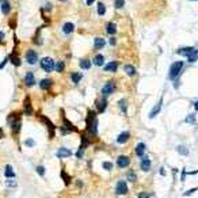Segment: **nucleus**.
<instances>
[{"label":"nucleus","instance_id":"obj_1","mask_svg":"<svg viewBox=\"0 0 198 198\" xmlns=\"http://www.w3.org/2000/svg\"><path fill=\"white\" fill-rule=\"evenodd\" d=\"M85 132L88 136L96 137L98 134V118H96V113L92 110L87 111V118H85Z\"/></svg>","mask_w":198,"mask_h":198},{"label":"nucleus","instance_id":"obj_2","mask_svg":"<svg viewBox=\"0 0 198 198\" xmlns=\"http://www.w3.org/2000/svg\"><path fill=\"white\" fill-rule=\"evenodd\" d=\"M183 68H185L183 61H174L170 67V71H168V79L171 81L178 80L179 76H181V72L183 71Z\"/></svg>","mask_w":198,"mask_h":198},{"label":"nucleus","instance_id":"obj_3","mask_svg":"<svg viewBox=\"0 0 198 198\" xmlns=\"http://www.w3.org/2000/svg\"><path fill=\"white\" fill-rule=\"evenodd\" d=\"M54 65H56V62H54V60L52 58V57H42V58L39 60L41 69H44L45 72H48V73L53 72V71H54Z\"/></svg>","mask_w":198,"mask_h":198},{"label":"nucleus","instance_id":"obj_4","mask_svg":"<svg viewBox=\"0 0 198 198\" xmlns=\"http://www.w3.org/2000/svg\"><path fill=\"white\" fill-rule=\"evenodd\" d=\"M115 88H117V85H115L114 80H109L106 84L102 87V90H100V92H102L103 96H110L111 94H114Z\"/></svg>","mask_w":198,"mask_h":198},{"label":"nucleus","instance_id":"obj_5","mask_svg":"<svg viewBox=\"0 0 198 198\" xmlns=\"http://www.w3.org/2000/svg\"><path fill=\"white\" fill-rule=\"evenodd\" d=\"M107 104H109V102H107V96H100V98L96 99V102H95V106H96V113H99V114H102L106 111L107 109Z\"/></svg>","mask_w":198,"mask_h":198},{"label":"nucleus","instance_id":"obj_6","mask_svg":"<svg viewBox=\"0 0 198 198\" xmlns=\"http://www.w3.org/2000/svg\"><path fill=\"white\" fill-rule=\"evenodd\" d=\"M8 61L12 64L14 67H21V64H22V60H21V56H19V53H18V49H16V45H15V48H14V50L10 53V56H8Z\"/></svg>","mask_w":198,"mask_h":198},{"label":"nucleus","instance_id":"obj_7","mask_svg":"<svg viewBox=\"0 0 198 198\" xmlns=\"http://www.w3.org/2000/svg\"><path fill=\"white\" fill-rule=\"evenodd\" d=\"M39 118H41V121H42V124H45V125L48 126V130H49V139L52 140V139L54 137V134H56V125H54L48 117L39 115Z\"/></svg>","mask_w":198,"mask_h":198},{"label":"nucleus","instance_id":"obj_8","mask_svg":"<svg viewBox=\"0 0 198 198\" xmlns=\"http://www.w3.org/2000/svg\"><path fill=\"white\" fill-rule=\"evenodd\" d=\"M10 125H11V134H14V136H18V134H19V132H21V129H22L21 117L12 119V121L10 122Z\"/></svg>","mask_w":198,"mask_h":198},{"label":"nucleus","instance_id":"obj_9","mask_svg":"<svg viewBox=\"0 0 198 198\" xmlns=\"http://www.w3.org/2000/svg\"><path fill=\"white\" fill-rule=\"evenodd\" d=\"M23 113L26 115H33V114H34V107H33L31 99H30L29 95H26L25 99H23Z\"/></svg>","mask_w":198,"mask_h":198},{"label":"nucleus","instance_id":"obj_10","mask_svg":"<svg viewBox=\"0 0 198 198\" xmlns=\"http://www.w3.org/2000/svg\"><path fill=\"white\" fill-rule=\"evenodd\" d=\"M26 61H27L29 65H34L38 61V53L34 49H29L26 52Z\"/></svg>","mask_w":198,"mask_h":198},{"label":"nucleus","instance_id":"obj_11","mask_svg":"<svg viewBox=\"0 0 198 198\" xmlns=\"http://www.w3.org/2000/svg\"><path fill=\"white\" fill-rule=\"evenodd\" d=\"M129 189H128V185H126L125 181H118L117 182V186H115V194L117 196H125L128 194Z\"/></svg>","mask_w":198,"mask_h":198},{"label":"nucleus","instance_id":"obj_12","mask_svg":"<svg viewBox=\"0 0 198 198\" xmlns=\"http://www.w3.org/2000/svg\"><path fill=\"white\" fill-rule=\"evenodd\" d=\"M162 107H163V98H160V99H159V102L156 103L154 107H152V110H151V113H149L148 117L151 118V119H152V118H155L156 115H158L160 111H162Z\"/></svg>","mask_w":198,"mask_h":198},{"label":"nucleus","instance_id":"obj_13","mask_svg":"<svg viewBox=\"0 0 198 198\" xmlns=\"http://www.w3.org/2000/svg\"><path fill=\"white\" fill-rule=\"evenodd\" d=\"M61 118H62V124H64V126H65L67 129H69L71 132H75V133H77V132H79V129H77L76 126H75V125L72 124V122H71L69 119H68V118H67L65 115H64V111H62V110H61Z\"/></svg>","mask_w":198,"mask_h":198},{"label":"nucleus","instance_id":"obj_14","mask_svg":"<svg viewBox=\"0 0 198 198\" xmlns=\"http://www.w3.org/2000/svg\"><path fill=\"white\" fill-rule=\"evenodd\" d=\"M197 46H183V48H179V49L177 50V53L179 56H182V57H186L187 58L190 54H191V52L196 49Z\"/></svg>","mask_w":198,"mask_h":198},{"label":"nucleus","instance_id":"obj_15","mask_svg":"<svg viewBox=\"0 0 198 198\" xmlns=\"http://www.w3.org/2000/svg\"><path fill=\"white\" fill-rule=\"evenodd\" d=\"M23 83L25 85H27V87H34L35 85V76L33 72H27L23 79Z\"/></svg>","mask_w":198,"mask_h":198},{"label":"nucleus","instance_id":"obj_16","mask_svg":"<svg viewBox=\"0 0 198 198\" xmlns=\"http://www.w3.org/2000/svg\"><path fill=\"white\" fill-rule=\"evenodd\" d=\"M129 164H130V159L128 158V156H125V155L118 156L117 166L119 167V168H126V167H129Z\"/></svg>","mask_w":198,"mask_h":198},{"label":"nucleus","instance_id":"obj_17","mask_svg":"<svg viewBox=\"0 0 198 198\" xmlns=\"http://www.w3.org/2000/svg\"><path fill=\"white\" fill-rule=\"evenodd\" d=\"M140 168L144 171V173H147L151 168V160H149L148 156H141V162H140Z\"/></svg>","mask_w":198,"mask_h":198},{"label":"nucleus","instance_id":"obj_18","mask_svg":"<svg viewBox=\"0 0 198 198\" xmlns=\"http://www.w3.org/2000/svg\"><path fill=\"white\" fill-rule=\"evenodd\" d=\"M118 67H119V61H110L103 67V71L104 72H117Z\"/></svg>","mask_w":198,"mask_h":198},{"label":"nucleus","instance_id":"obj_19","mask_svg":"<svg viewBox=\"0 0 198 198\" xmlns=\"http://www.w3.org/2000/svg\"><path fill=\"white\" fill-rule=\"evenodd\" d=\"M56 156H57L58 159H67L69 158V156H72V151L68 148H60L57 152H56Z\"/></svg>","mask_w":198,"mask_h":198},{"label":"nucleus","instance_id":"obj_20","mask_svg":"<svg viewBox=\"0 0 198 198\" xmlns=\"http://www.w3.org/2000/svg\"><path fill=\"white\" fill-rule=\"evenodd\" d=\"M106 33L109 34V37H113L117 34V25L114 22H107L106 23Z\"/></svg>","mask_w":198,"mask_h":198},{"label":"nucleus","instance_id":"obj_21","mask_svg":"<svg viewBox=\"0 0 198 198\" xmlns=\"http://www.w3.org/2000/svg\"><path fill=\"white\" fill-rule=\"evenodd\" d=\"M0 11H2L3 15H8L11 12V4L8 0H2V3H0Z\"/></svg>","mask_w":198,"mask_h":198},{"label":"nucleus","instance_id":"obj_22","mask_svg":"<svg viewBox=\"0 0 198 198\" xmlns=\"http://www.w3.org/2000/svg\"><path fill=\"white\" fill-rule=\"evenodd\" d=\"M104 46H106V41H104V38H102V37H95V39H94V48L95 49L102 50Z\"/></svg>","mask_w":198,"mask_h":198},{"label":"nucleus","instance_id":"obj_23","mask_svg":"<svg viewBox=\"0 0 198 198\" xmlns=\"http://www.w3.org/2000/svg\"><path fill=\"white\" fill-rule=\"evenodd\" d=\"M130 139V133L129 132H121L117 137V143L118 144H126Z\"/></svg>","mask_w":198,"mask_h":198},{"label":"nucleus","instance_id":"obj_24","mask_svg":"<svg viewBox=\"0 0 198 198\" xmlns=\"http://www.w3.org/2000/svg\"><path fill=\"white\" fill-rule=\"evenodd\" d=\"M52 85H53V80H50V79H42L39 81V88L41 90H44V91H48V90H50L52 88Z\"/></svg>","mask_w":198,"mask_h":198},{"label":"nucleus","instance_id":"obj_25","mask_svg":"<svg viewBox=\"0 0 198 198\" xmlns=\"http://www.w3.org/2000/svg\"><path fill=\"white\" fill-rule=\"evenodd\" d=\"M75 31V25L72 23V22H65L64 26H62V33L67 35L72 34V33Z\"/></svg>","mask_w":198,"mask_h":198},{"label":"nucleus","instance_id":"obj_26","mask_svg":"<svg viewBox=\"0 0 198 198\" xmlns=\"http://www.w3.org/2000/svg\"><path fill=\"white\" fill-rule=\"evenodd\" d=\"M91 65H92V62H91V60H90L88 57H84V58L79 60V67L81 69H90V68H91Z\"/></svg>","mask_w":198,"mask_h":198},{"label":"nucleus","instance_id":"obj_27","mask_svg":"<svg viewBox=\"0 0 198 198\" xmlns=\"http://www.w3.org/2000/svg\"><path fill=\"white\" fill-rule=\"evenodd\" d=\"M145 149H147V147H145V144L144 143H139L136 145V149H134V152H136V155L137 156H144L145 155Z\"/></svg>","mask_w":198,"mask_h":198},{"label":"nucleus","instance_id":"obj_28","mask_svg":"<svg viewBox=\"0 0 198 198\" xmlns=\"http://www.w3.org/2000/svg\"><path fill=\"white\" fill-rule=\"evenodd\" d=\"M92 62H94L95 67H102L104 64V56L103 54H96L94 56V60H92Z\"/></svg>","mask_w":198,"mask_h":198},{"label":"nucleus","instance_id":"obj_29","mask_svg":"<svg viewBox=\"0 0 198 198\" xmlns=\"http://www.w3.org/2000/svg\"><path fill=\"white\" fill-rule=\"evenodd\" d=\"M124 71H125V73L128 75L129 77H132V76L136 75V68H134V65H132V64H126L124 67Z\"/></svg>","mask_w":198,"mask_h":198},{"label":"nucleus","instance_id":"obj_30","mask_svg":"<svg viewBox=\"0 0 198 198\" xmlns=\"http://www.w3.org/2000/svg\"><path fill=\"white\" fill-rule=\"evenodd\" d=\"M96 11H98L99 16H103V15L106 14V6H104V3L98 2V4H96Z\"/></svg>","mask_w":198,"mask_h":198},{"label":"nucleus","instance_id":"obj_31","mask_svg":"<svg viewBox=\"0 0 198 198\" xmlns=\"http://www.w3.org/2000/svg\"><path fill=\"white\" fill-rule=\"evenodd\" d=\"M81 77H83V75H81V73H79V72H72V73H71V80H72L75 84L80 83Z\"/></svg>","mask_w":198,"mask_h":198},{"label":"nucleus","instance_id":"obj_32","mask_svg":"<svg viewBox=\"0 0 198 198\" xmlns=\"http://www.w3.org/2000/svg\"><path fill=\"white\" fill-rule=\"evenodd\" d=\"M186 60H187L189 62H196V61H198V48H196V49L191 52V54H190Z\"/></svg>","mask_w":198,"mask_h":198},{"label":"nucleus","instance_id":"obj_33","mask_svg":"<svg viewBox=\"0 0 198 198\" xmlns=\"http://www.w3.org/2000/svg\"><path fill=\"white\" fill-rule=\"evenodd\" d=\"M118 106H119V110H121L124 114L128 113V103H126V99L118 100Z\"/></svg>","mask_w":198,"mask_h":198},{"label":"nucleus","instance_id":"obj_34","mask_svg":"<svg viewBox=\"0 0 198 198\" xmlns=\"http://www.w3.org/2000/svg\"><path fill=\"white\" fill-rule=\"evenodd\" d=\"M64 69H65V62L64 61H57V62H56V65H54L56 72L61 73V72H64Z\"/></svg>","mask_w":198,"mask_h":198},{"label":"nucleus","instance_id":"obj_35","mask_svg":"<svg viewBox=\"0 0 198 198\" xmlns=\"http://www.w3.org/2000/svg\"><path fill=\"white\" fill-rule=\"evenodd\" d=\"M177 151H178V154L179 155H182V156H187L189 155V149L186 145H178L177 147Z\"/></svg>","mask_w":198,"mask_h":198},{"label":"nucleus","instance_id":"obj_36","mask_svg":"<svg viewBox=\"0 0 198 198\" xmlns=\"http://www.w3.org/2000/svg\"><path fill=\"white\" fill-rule=\"evenodd\" d=\"M4 175H6L7 178H14V177H15V173H14L12 166L7 164V166H6V173H4Z\"/></svg>","mask_w":198,"mask_h":198},{"label":"nucleus","instance_id":"obj_37","mask_svg":"<svg viewBox=\"0 0 198 198\" xmlns=\"http://www.w3.org/2000/svg\"><path fill=\"white\" fill-rule=\"evenodd\" d=\"M61 178H62V181H64L65 185H69L71 183V177L65 173V170H61Z\"/></svg>","mask_w":198,"mask_h":198},{"label":"nucleus","instance_id":"obj_38","mask_svg":"<svg viewBox=\"0 0 198 198\" xmlns=\"http://www.w3.org/2000/svg\"><path fill=\"white\" fill-rule=\"evenodd\" d=\"M125 6V0H114V8L115 10H121Z\"/></svg>","mask_w":198,"mask_h":198},{"label":"nucleus","instance_id":"obj_39","mask_svg":"<svg viewBox=\"0 0 198 198\" xmlns=\"http://www.w3.org/2000/svg\"><path fill=\"white\" fill-rule=\"evenodd\" d=\"M185 122H187V124H196V114H189L186 117Z\"/></svg>","mask_w":198,"mask_h":198},{"label":"nucleus","instance_id":"obj_40","mask_svg":"<svg viewBox=\"0 0 198 198\" xmlns=\"http://www.w3.org/2000/svg\"><path fill=\"white\" fill-rule=\"evenodd\" d=\"M126 178H128V181H130V182H136L137 181V177H136V174H134L133 171H129V173L126 174Z\"/></svg>","mask_w":198,"mask_h":198},{"label":"nucleus","instance_id":"obj_41","mask_svg":"<svg viewBox=\"0 0 198 198\" xmlns=\"http://www.w3.org/2000/svg\"><path fill=\"white\" fill-rule=\"evenodd\" d=\"M102 167H103V170H106V171H111L113 170V163L111 162H103Z\"/></svg>","mask_w":198,"mask_h":198},{"label":"nucleus","instance_id":"obj_42","mask_svg":"<svg viewBox=\"0 0 198 198\" xmlns=\"http://www.w3.org/2000/svg\"><path fill=\"white\" fill-rule=\"evenodd\" d=\"M37 173H38V175H41V177H44L45 173H46V170H45L44 166H38L37 167Z\"/></svg>","mask_w":198,"mask_h":198},{"label":"nucleus","instance_id":"obj_43","mask_svg":"<svg viewBox=\"0 0 198 198\" xmlns=\"http://www.w3.org/2000/svg\"><path fill=\"white\" fill-rule=\"evenodd\" d=\"M25 145H27V147H34L35 145V141L33 140V139H27L25 141Z\"/></svg>","mask_w":198,"mask_h":198},{"label":"nucleus","instance_id":"obj_44","mask_svg":"<svg viewBox=\"0 0 198 198\" xmlns=\"http://www.w3.org/2000/svg\"><path fill=\"white\" fill-rule=\"evenodd\" d=\"M151 196H152L151 193L143 191V193H140V194H139V198H151Z\"/></svg>","mask_w":198,"mask_h":198},{"label":"nucleus","instance_id":"obj_45","mask_svg":"<svg viewBox=\"0 0 198 198\" xmlns=\"http://www.w3.org/2000/svg\"><path fill=\"white\" fill-rule=\"evenodd\" d=\"M196 191H198V187H194V189H190V190H187V191H185V196H191V194L196 193Z\"/></svg>","mask_w":198,"mask_h":198},{"label":"nucleus","instance_id":"obj_46","mask_svg":"<svg viewBox=\"0 0 198 198\" xmlns=\"http://www.w3.org/2000/svg\"><path fill=\"white\" fill-rule=\"evenodd\" d=\"M7 62H8V57H6L4 60H3V61L2 62H0V69H3V68H4V67H6V64H7Z\"/></svg>","mask_w":198,"mask_h":198},{"label":"nucleus","instance_id":"obj_47","mask_svg":"<svg viewBox=\"0 0 198 198\" xmlns=\"http://www.w3.org/2000/svg\"><path fill=\"white\" fill-rule=\"evenodd\" d=\"M186 175H187V173H186V168H183V170H182V177H181V181H182V182H185Z\"/></svg>","mask_w":198,"mask_h":198},{"label":"nucleus","instance_id":"obj_48","mask_svg":"<svg viewBox=\"0 0 198 198\" xmlns=\"http://www.w3.org/2000/svg\"><path fill=\"white\" fill-rule=\"evenodd\" d=\"M109 42H110V45H111V46H115V38H114V35H113V37H110Z\"/></svg>","mask_w":198,"mask_h":198},{"label":"nucleus","instance_id":"obj_49","mask_svg":"<svg viewBox=\"0 0 198 198\" xmlns=\"http://www.w3.org/2000/svg\"><path fill=\"white\" fill-rule=\"evenodd\" d=\"M95 2H96V0H85V4H87V6H91V4H94Z\"/></svg>","mask_w":198,"mask_h":198},{"label":"nucleus","instance_id":"obj_50","mask_svg":"<svg viewBox=\"0 0 198 198\" xmlns=\"http://www.w3.org/2000/svg\"><path fill=\"white\" fill-rule=\"evenodd\" d=\"M15 26H16V25H15V21L11 19V21H10V27H11V29H15Z\"/></svg>","mask_w":198,"mask_h":198},{"label":"nucleus","instance_id":"obj_51","mask_svg":"<svg viewBox=\"0 0 198 198\" xmlns=\"http://www.w3.org/2000/svg\"><path fill=\"white\" fill-rule=\"evenodd\" d=\"M4 35H6L4 33H3V31H0V42H2V41L4 39Z\"/></svg>","mask_w":198,"mask_h":198},{"label":"nucleus","instance_id":"obj_52","mask_svg":"<svg viewBox=\"0 0 198 198\" xmlns=\"http://www.w3.org/2000/svg\"><path fill=\"white\" fill-rule=\"evenodd\" d=\"M3 137H4V132H3V129L0 128V140H2Z\"/></svg>","mask_w":198,"mask_h":198},{"label":"nucleus","instance_id":"obj_53","mask_svg":"<svg viewBox=\"0 0 198 198\" xmlns=\"http://www.w3.org/2000/svg\"><path fill=\"white\" fill-rule=\"evenodd\" d=\"M160 175H163V177H164V175H166V170H164L163 167H162V168H160Z\"/></svg>","mask_w":198,"mask_h":198},{"label":"nucleus","instance_id":"obj_54","mask_svg":"<svg viewBox=\"0 0 198 198\" xmlns=\"http://www.w3.org/2000/svg\"><path fill=\"white\" fill-rule=\"evenodd\" d=\"M7 186H16L15 182H7Z\"/></svg>","mask_w":198,"mask_h":198},{"label":"nucleus","instance_id":"obj_55","mask_svg":"<svg viewBox=\"0 0 198 198\" xmlns=\"http://www.w3.org/2000/svg\"><path fill=\"white\" fill-rule=\"evenodd\" d=\"M194 109H196V111H198V100L194 103Z\"/></svg>","mask_w":198,"mask_h":198},{"label":"nucleus","instance_id":"obj_56","mask_svg":"<svg viewBox=\"0 0 198 198\" xmlns=\"http://www.w3.org/2000/svg\"><path fill=\"white\" fill-rule=\"evenodd\" d=\"M58 2H61V3H65V2H67V0H58Z\"/></svg>","mask_w":198,"mask_h":198},{"label":"nucleus","instance_id":"obj_57","mask_svg":"<svg viewBox=\"0 0 198 198\" xmlns=\"http://www.w3.org/2000/svg\"><path fill=\"white\" fill-rule=\"evenodd\" d=\"M189 2H198V0H189Z\"/></svg>","mask_w":198,"mask_h":198},{"label":"nucleus","instance_id":"obj_58","mask_svg":"<svg viewBox=\"0 0 198 198\" xmlns=\"http://www.w3.org/2000/svg\"><path fill=\"white\" fill-rule=\"evenodd\" d=\"M0 3H2V0H0Z\"/></svg>","mask_w":198,"mask_h":198}]
</instances>
